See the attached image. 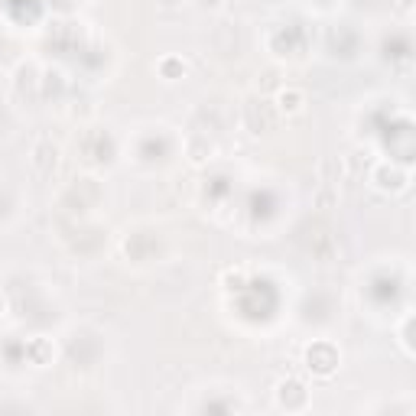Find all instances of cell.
<instances>
[{"label": "cell", "instance_id": "cell-1", "mask_svg": "<svg viewBox=\"0 0 416 416\" xmlns=\"http://www.w3.org/2000/svg\"><path fill=\"white\" fill-rule=\"evenodd\" d=\"M306 368L319 378H329L332 371L339 368V348L329 345V341H316V345L306 348Z\"/></svg>", "mask_w": 416, "mask_h": 416}, {"label": "cell", "instance_id": "cell-2", "mask_svg": "<svg viewBox=\"0 0 416 416\" xmlns=\"http://www.w3.org/2000/svg\"><path fill=\"white\" fill-rule=\"evenodd\" d=\"M277 403H280V410H286V413L306 410L309 407V390L300 384V381H280L277 384Z\"/></svg>", "mask_w": 416, "mask_h": 416}, {"label": "cell", "instance_id": "cell-3", "mask_svg": "<svg viewBox=\"0 0 416 416\" xmlns=\"http://www.w3.org/2000/svg\"><path fill=\"white\" fill-rule=\"evenodd\" d=\"M371 179H374V185H378V189H384V192H400L403 185H407V173L397 170V166H387V163Z\"/></svg>", "mask_w": 416, "mask_h": 416}, {"label": "cell", "instance_id": "cell-4", "mask_svg": "<svg viewBox=\"0 0 416 416\" xmlns=\"http://www.w3.org/2000/svg\"><path fill=\"white\" fill-rule=\"evenodd\" d=\"M302 104H306V94H302L300 88H283V92L277 94L280 114H300Z\"/></svg>", "mask_w": 416, "mask_h": 416}, {"label": "cell", "instance_id": "cell-5", "mask_svg": "<svg viewBox=\"0 0 416 416\" xmlns=\"http://www.w3.org/2000/svg\"><path fill=\"white\" fill-rule=\"evenodd\" d=\"M26 351H30V358L39 364V368H43V364H49V361H53V345H49L46 339H33Z\"/></svg>", "mask_w": 416, "mask_h": 416}, {"label": "cell", "instance_id": "cell-6", "mask_svg": "<svg viewBox=\"0 0 416 416\" xmlns=\"http://www.w3.org/2000/svg\"><path fill=\"white\" fill-rule=\"evenodd\" d=\"M160 69H163V75L170 78V82H176V78L185 75V62H179V59H163V62H160Z\"/></svg>", "mask_w": 416, "mask_h": 416}, {"label": "cell", "instance_id": "cell-7", "mask_svg": "<svg viewBox=\"0 0 416 416\" xmlns=\"http://www.w3.org/2000/svg\"><path fill=\"white\" fill-rule=\"evenodd\" d=\"M221 0H199V7H218Z\"/></svg>", "mask_w": 416, "mask_h": 416}, {"label": "cell", "instance_id": "cell-8", "mask_svg": "<svg viewBox=\"0 0 416 416\" xmlns=\"http://www.w3.org/2000/svg\"><path fill=\"white\" fill-rule=\"evenodd\" d=\"M163 7H176V4H182V0H160Z\"/></svg>", "mask_w": 416, "mask_h": 416}, {"label": "cell", "instance_id": "cell-9", "mask_svg": "<svg viewBox=\"0 0 416 416\" xmlns=\"http://www.w3.org/2000/svg\"><path fill=\"white\" fill-rule=\"evenodd\" d=\"M0 312H4V300H0Z\"/></svg>", "mask_w": 416, "mask_h": 416}]
</instances>
